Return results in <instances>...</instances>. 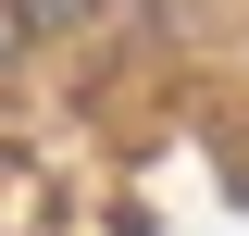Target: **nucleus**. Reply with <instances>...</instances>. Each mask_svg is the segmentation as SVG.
<instances>
[{
  "label": "nucleus",
  "instance_id": "nucleus-1",
  "mask_svg": "<svg viewBox=\"0 0 249 236\" xmlns=\"http://www.w3.org/2000/svg\"><path fill=\"white\" fill-rule=\"evenodd\" d=\"M13 50H25V0H0V62H13Z\"/></svg>",
  "mask_w": 249,
  "mask_h": 236
}]
</instances>
